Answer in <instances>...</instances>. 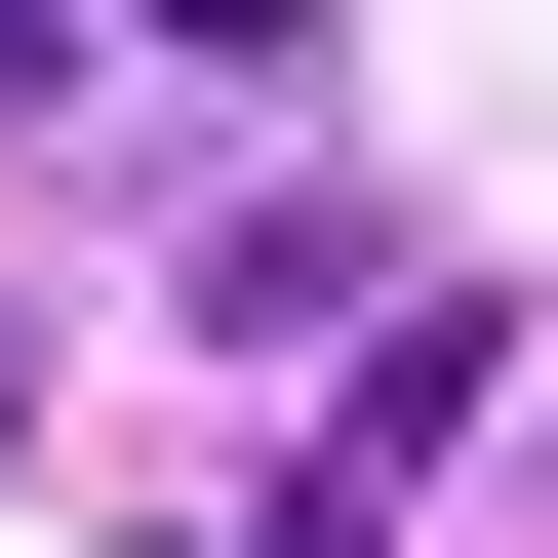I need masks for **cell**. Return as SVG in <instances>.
<instances>
[{"label": "cell", "mask_w": 558, "mask_h": 558, "mask_svg": "<svg viewBox=\"0 0 558 558\" xmlns=\"http://www.w3.org/2000/svg\"><path fill=\"white\" fill-rule=\"evenodd\" d=\"M240 558H360V519H240Z\"/></svg>", "instance_id": "cell-2"}, {"label": "cell", "mask_w": 558, "mask_h": 558, "mask_svg": "<svg viewBox=\"0 0 558 558\" xmlns=\"http://www.w3.org/2000/svg\"><path fill=\"white\" fill-rule=\"evenodd\" d=\"M160 40H279V0H160Z\"/></svg>", "instance_id": "cell-1"}, {"label": "cell", "mask_w": 558, "mask_h": 558, "mask_svg": "<svg viewBox=\"0 0 558 558\" xmlns=\"http://www.w3.org/2000/svg\"><path fill=\"white\" fill-rule=\"evenodd\" d=\"M0 81H40V0H0Z\"/></svg>", "instance_id": "cell-3"}]
</instances>
